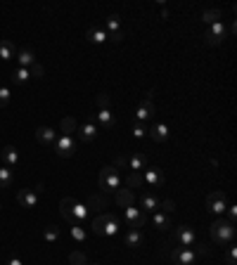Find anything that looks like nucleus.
Masks as SVG:
<instances>
[{"label": "nucleus", "instance_id": "29", "mask_svg": "<svg viewBox=\"0 0 237 265\" xmlns=\"http://www.w3.org/2000/svg\"><path fill=\"white\" fill-rule=\"evenodd\" d=\"M59 128H62V135H74L76 133V118L74 116H66V118H62V123H59Z\"/></svg>", "mask_w": 237, "mask_h": 265}, {"label": "nucleus", "instance_id": "46", "mask_svg": "<svg viewBox=\"0 0 237 265\" xmlns=\"http://www.w3.org/2000/svg\"><path fill=\"white\" fill-rule=\"evenodd\" d=\"M7 265H24V263L19 261V258H10V261H7Z\"/></svg>", "mask_w": 237, "mask_h": 265}, {"label": "nucleus", "instance_id": "5", "mask_svg": "<svg viewBox=\"0 0 237 265\" xmlns=\"http://www.w3.org/2000/svg\"><path fill=\"white\" fill-rule=\"evenodd\" d=\"M206 209L211 213H216L218 218L226 213V209H228V199H226V192L223 190H216V192H211L209 197H206Z\"/></svg>", "mask_w": 237, "mask_h": 265}, {"label": "nucleus", "instance_id": "45", "mask_svg": "<svg viewBox=\"0 0 237 265\" xmlns=\"http://www.w3.org/2000/svg\"><path fill=\"white\" fill-rule=\"evenodd\" d=\"M33 192H36V194H43V192H45V185H43V182H38V185H36V190H33Z\"/></svg>", "mask_w": 237, "mask_h": 265}, {"label": "nucleus", "instance_id": "26", "mask_svg": "<svg viewBox=\"0 0 237 265\" xmlns=\"http://www.w3.org/2000/svg\"><path fill=\"white\" fill-rule=\"evenodd\" d=\"M12 81L17 85H24L31 81V74H29V69H24V66H17L14 71H12Z\"/></svg>", "mask_w": 237, "mask_h": 265}, {"label": "nucleus", "instance_id": "22", "mask_svg": "<svg viewBox=\"0 0 237 265\" xmlns=\"http://www.w3.org/2000/svg\"><path fill=\"white\" fill-rule=\"evenodd\" d=\"M74 204H76V199H71V197H64V199L59 202V209H62L64 220H69L71 225H74Z\"/></svg>", "mask_w": 237, "mask_h": 265}, {"label": "nucleus", "instance_id": "44", "mask_svg": "<svg viewBox=\"0 0 237 265\" xmlns=\"http://www.w3.org/2000/svg\"><path fill=\"white\" fill-rule=\"evenodd\" d=\"M109 41H112V43H121V41H123V31L109 33Z\"/></svg>", "mask_w": 237, "mask_h": 265}, {"label": "nucleus", "instance_id": "21", "mask_svg": "<svg viewBox=\"0 0 237 265\" xmlns=\"http://www.w3.org/2000/svg\"><path fill=\"white\" fill-rule=\"evenodd\" d=\"M97 135V126L93 123V121H86L83 126L78 128V138L83 140V142H90V140H95Z\"/></svg>", "mask_w": 237, "mask_h": 265}, {"label": "nucleus", "instance_id": "43", "mask_svg": "<svg viewBox=\"0 0 237 265\" xmlns=\"http://www.w3.org/2000/svg\"><path fill=\"white\" fill-rule=\"evenodd\" d=\"M226 211H228V220H230V223L235 225V220H237V206H235V204H230V206H228Z\"/></svg>", "mask_w": 237, "mask_h": 265}, {"label": "nucleus", "instance_id": "9", "mask_svg": "<svg viewBox=\"0 0 237 265\" xmlns=\"http://www.w3.org/2000/svg\"><path fill=\"white\" fill-rule=\"evenodd\" d=\"M154 114H157L154 102H152L150 97H145V100H142V105L138 106V111H135V121H138V123H147V121H150Z\"/></svg>", "mask_w": 237, "mask_h": 265}, {"label": "nucleus", "instance_id": "13", "mask_svg": "<svg viewBox=\"0 0 237 265\" xmlns=\"http://www.w3.org/2000/svg\"><path fill=\"white\" fill-rule=\"evenodd\" d=\"M36 140H38L41 145H45V147H53L55 140H57V133H55L53 128L41 126V128H36Z\"/></svg>", "mask_w": 237, "mask_h": 265}, {"label": "nucleus", "instance_id": "31", "mask_svg": "<svg viewBox=\"0 0 237 265\" xmlns=\"http://www.w3.org/2000/svg\"><path fill=\"white\" fill-rule=\"evenodd\" d=\"M107 33H117L121 31V17L118 14H109L107 17V29H105Z\"/></svg>", "mask_w": 237, "mask_h": 265}, {"label": "nucleus", "instance_id": "42", "mask_svg": "<svg viewBox=\"0 0 237 265\" xmlns=\"http://www.w3.org/2000/svg\"><path fill=\"white\" fill-rule=\"evenodd\" d=\"M235 258H237V246H235V244H230V249H228L226 263H228V265H235Z\"/></svg>", "mask_w": 237, "mask_h": 265}, {"label": "nucleus", "instance_id": "10", "mask_svg": "<svg viewBox=\"0 0 237 265\" xmlns=\"http://www.w3.org/2000/svg\"><path fill=\"white\" fill-rule=\"evenodd\" d=\"M114 202L121 206V209H128V206H133L135 204V192L133 190H128V187H118L117 192H114Z\"/></svg>", "mask_w": 237, "mask_h": 265}, {"label": "nucleus", "instance_id": "28", "mask_svg": "<svg viewBox=\"0 0 237 265\" xmlns=\"http://www.w3.org/2000/svg\"><path fill=\"white\" fill-rule=\"evenodd\" d=\"M123 218L128 220V227H133V225L142 218V211L140 209H135V206H128V209H123Z\"/></svg>", "mask_w": 237, "mask_h": 265}, {"label": "nucleus", "instance_id": "27", "mask_svg": "<svg viewBox=\"0 0 237 265\" xmlns=\"http://www.w3.org/2000/svg\"><path fill=\"white\" fill-rule=\"evenodd\" d=\"M12 180H14V173H12V168H7V166H0V190H7L12 185Z\"/></svg>", "mask_w": 237, "mask_h": 265}, {"label": "nucleus", "instance_id": "11", "mask_svg": "<svg viewBox=\"0 0 237 265\" xmlns=\"http://www.w3.org/2000/svg\"><path fill=\"white\" fill-rule=\"evenodd\" d=\"M147 138H152L154 142H166V140H169V126H166V123L147 126Z\"/></svg>", "mask_w": 237, "mask_h": 265}, {"label": "nucleus", "instance_id": "35", "mask_svg": "<svg viewBox=\"0 0 237 265\" xmlns=\"http://www.w3.org/2000/svg\"><path fill=\"white\" fill-rule=\"evenodd\" d=\"M69 263L71 265H88V258L83 251H71V254H69Z\"/></svg>", "mask_w": 237, "mask_h": 265}, {"label": "nucleus", "instance_id": "3", "mask_svg": "<svg viewBox=\"0 0 237 265\" xmlns=\"http://www.w3.org/2000/svg\"><path fill=\"white\" fill-rule=\"evenodd\" d=\"M121 187V175H118V168L114 166H105L100 170V190L109 194V192H117Z\"/></svg>", "mask_w": 237, "mask_h": 265}, {"label": "nucleus", "instance_id": "23", "mask_svg": "<svg viewBox=\"0 0 237 265\" xmlns=\"http://www.w3.org/2000/svg\"><path fill=\"white\" fill-rule=\"evenodd\" d=\"M152 225H154L157 230H169V227H171V218H169L166 213L154 211L152 213Z\"/></svg>", "mask_w": 237, "mask_h": 265}, {"label": "nucleus", "instance_id": "38", "mask_svg": "<svg viewBox=\"0 0 237 265\" xmlns=\"http://www.w3.org/2000/svg\"><path fill=\"white\" fill-rule=\"evenodd\" d=\"M133 138H138V140H142V138H147V123H133Z\"/></svg>", "mask_w": 237, "mask_h": 265}, {"label": "nucleus", "instance_id": "30", "mask_svg": "<svg viewBox=\"0 0 237 265\" xmlns=\"http://www.w3.org/2000/svg\"><path fill=\"white\" fill-rule=\"evenodd\" d=\"M221 17H223V14H221V10H204V12H202V21H204V24H209V26H211V24H216V21H221Z\"/></svg>", "mask_w": 237, "mask_h": 265}, {"label": "nucleus", "instance_id": "39", "mask_svg": "<svg viewBox=\"0 0 237 265\" xmlns=\"http://www.w3.org/2000/svg\"><path fill=\"white\" fill-rule=\"evenodd\" d=\"M12 100V90L7 85H0V106H7Z\"/></svg>", "mask_w": 237, "mask_h": 265}, {"label": "nucleus", "instance_id": "34", "mask_svg": "<svg viewBox=\"0 0 237 265\" xmlns=\"http://www.w3.org/2000/svg\"><path fill=\"white\" fill-rule=\"evenodd\" d=\"M157 211H159V213H166V215H169L171 211H176V202H173V199H159Z\"/></svg>", "mask_w": 237, "mask_h": 265}, {"label": "nucleus", "instance_id": "1", "mask_svg": "<svg viewBox=\"0 0 237 265\" xmlns=\"http://www.w3.org/2000/svg\"><path fill=\"white\" fill-rule=\"evenodd\" d=\"M121 230V220H118L117 213H102L93 220V232L100 237H114Z\"/></svg>", "mask_w": 237, "mask_h": 265}, {"label": "nucleus", "instance_id": "7", "mask_svg": "<svg viewBox=\"0 0 237 265\" xmlns=\"http://www.w3.org/2000/svg\"><path fill=\"white\" fill-rule=\"evenodd\" d=\"M226 24L223 21H216L209 26V31L204 33V43L206 45H221V43L226 41Z\"/></svg>", "mask_w": 237, "mask_h": 265}, {"label": "nucleus", "instance_id": "19", "mask_svg": "<svg viewBox=\"0 0 237 265\" xmlns=\"http://www.w3.org/2000/svg\"><path fill=\"white\" fill-rule=\"evenodd\" d=\"M17 202L22 204L24 209H33L36 204H38V194L33 190H22L19 194H17Z\"/></svg>", "mask_w": 237, "mask_h": 265}, {"label": "nucleus", "instance_id": "2", "mask_svg": "<svg viewBox=\"0 0 237 265\" xmlns=\"http://www.w3.org/2000/svg\"><path fill=\"white\" fill-rule=\"evenodd\" d=\"M209 232H211V239H214L216 244H233V239H235V225L221 215L218 220L211 223Z\"/></svg>", "mask_w": 237, "mask_h": 265}, {"label": "nucleus", "instance_id": "15", "mask_svg": "<svg viewBox=\"0 0 237 265\" xmlns=\"http://www.w3.org/2000/svg\"><path fill=\"white\" fill-rule=\"evenodd\" d=\"M142 182H147L150 187H162V170L159 168H147V170H142Z\"/></svg>", "mask_w": 237, "mask_h": 265}, {"label": "nucleus", "instance_id": "6", "mask_svg": "<svg viewBox=\"0 0 237 265\" xmlns=\"http://www.w3.org/2000/svg\"><path fill=\"white\" fill-rule=\"evenodd\" d=\"M171 261L176 265H197V261H199V256H197V251L194 249H183V246H176L171 254Z\"/></svg>", "mask_w": 237, "mask_h": 265}, {"label": "nucleus", "instance_id": "20", "mask_svg": "<svg viewBox=\"0 0 237 265\" xmlns=\"http://www.w3.org/2000/svg\"><path fill=\"white\" fill-rule=\"evenodd\" d=\"M17 64L19 66H24V69H29L31 64H36V54H33V50H29V48H22V50H17Z\"/></svg>", "mask_w": 237, "mask_h": 265}, {"label": "nucleus", "instance_id": "14", "mask_svg": "<svg viewBox=\"0 0 237 265\" xmlns=\"http://www.w3.org/2000/svg\"><path fill=\"white\" fill-rule=\"evenodd\" d=\"M0 157H2L7 168H14V166L19 163V152H17V147H12V145H5L2 152H0Z\"/></svg>", "mask_w": 237, "mask_h": 265}, {"label": "nucleus", "instance_id": "25", "mask_svg": "<svg viewBox=\"0 0 237 265\" xmlns=\"http://www.w3.org/2000/svg\"><path fill=\"white\" fill-rule=\"evenodd\" d=\"M140 206L145 209V213H154L157 211V206H159V199L145 192V194H140Z\"/></svg>", "mask_w": 237, "mask_h": 265}, {"label": "nucleus", "instance_id": "16", "mask_svg": "<svg viewBox=\"0 0 237 265\" xmlns=\"http://www.w3.org/2000/svg\"><path fill=\"white\" fill-rule=\"evenodd\" d=\"M86 38L90 43H95V45H102V43L109 41V33L105 31V29H100V26H90L86 31Z\"/></svg>", "mask_w": 237, "mask_h": 265}, {"label": "nucleus", "instance_id": "8", "mask_svg": "<svg viewBox=\"0 0 237 265\" xmlns=\"http://www.w3.org/2000/svg\"><path fill=\"white\" fill-rule=\"evenodd\" d=\"M55 152H57L62 159L74 157V154H76V142H74V138H69V135H57V140H55Z\"/></svg>", "mask_w": 237, "mask_h": 265}, {"label": "nucleus", "instance_id": "32", "mask_svg": "<svg viewBox=\"0 0 237 265\" xmlns=\"http://www.w3.org/2000/svg\"><path fill=\"white\" fill-rule=\"evenodd\" d=\"M142 185V173H128L126 175V187L128 190H138Z\"/></svg>", "mask_w": 237, "mask_h": 265}, {"label": "nucleus", "instance_id": "37", "mask_svg": "<svg viewBox=\"0 0 237 265\" xmlns=\"http://www.w3.org/2000/svg\"><path fill=\"white\" fill-rule=\"evenodd\" d=\"M88 209H107V202L102 199V197H97V194H93V197H88Z\"/></svg>", "mask_w": 237, "mask_h": 265}, {"label": "nucleus", "instance_id": "33", "mask_svg": "<svg viewBox=\"0 0 237 265\" xmlns=\"http://www.w3.org/2000/svg\"><path fill=\"white\" fill-rule=\"evenodd\" d=\"M43 239H45V242H50V244H53V242H57V239H59V227H55V225L45 227V230H43Z\"/></svg>", "mask_w": 237, "mask_h": 265}, {"label": "nucleus", "instance_id": "18", "mask_svg": "<svg viewBox=\"0 0 237 265\" xmlns=\"http://www.w3.org/2000/svg\"><path fill=\"white\" fill-rule=\"evenodd\" d=\"M95 121L105 128V130H109V128L117 126V118H114V114H112L109 109H100V111L95 114Z\"/></svg>", "mask_w": 237, "mask_h": 265}, {"label": "nucleus", "instance_id": "17", "mask_svg": "<svg viewBox=\"0 0 237 265\" xmlns=\"http://www.w3.org/2000/svg\"><path fill=\"white\" fill-rule=\"evenodd\" d=\"M123 242H126V246H130V249H138V246L145 242V234H142V230L128 227V232H126V237H123Z\"/></svg>", "mask_w": 237, "mask_h": 265}, {"label": "nucleus", "instance_id": "24", "mask_svg": "<svg viewBox=\"0 0 237 265\" xmlns=\"http://www.w3.org/2000/svg\"><path fill=\"white\" fill-rule=\"evenodd\" d=\"M17 57V50H14V43L10 41H0V59H5V62H10Z\"/></svg>", "mask_w": 237, "mask_h": 265}, {"label": "nucleus", "instance_id": "4", "mask_svg": "<svg viewBox=\"0 0 237 265\" xmlns=\"http://www.w3.org/2000/svg\"><path fill=\"white\" fill-rule=\"evenodd\" d=\"M173 242L178 246H183V249H192V246H197V232L192 227H187V225L176 227L173 230Z\"/></svg>", "mask_w": 237, "mask_h": 265}, {"label": "nucleus", "instance_id": "36", "mask_svg": "<svg viewBox=\"0 0 237 265\" xmlns=\"http://www.w3.org/2000/svg\"><path fill=\"white\" fill-rule=\"evenodd\" d=\"M71 237H74V242L83 244V242H86V230H83V225H71Z\"/></svg>", "mask_w": 237, "mask_h": 265}, {"label": "nucleus", "instance_id": "41", "mask_svg": "<svg viewBox=\"0 0 237 265\" xmlns=\"http://www.w3.org/2000/svg\"><path fill=\"white\" fill-rule=\"evenodd\" d=\"M109 102H112V100H109L107 93H100V95H97V106H100V109H109Z\"/></svg>", "mask_w": 237, "mask_h": 265}, {"label": "nucleus", "instance_id": "40", "mask_svg": "<svg viewBox=\"0 0 237 265\" xmlns=\"http://www.w3.org/2000/svg\"><path fill=\"white\" fill-rule=\"evenodd\" d=\"M29 74H31V78H43V66H41V64L36 62V64H31V66H29Z\"/></svg>", "mask_w": 237, "mask_h": 265}, {"label": "nucleus", "instance_id": "47", "mask_svg": "<svg viewBox=\"0 0 237 265\" xmlns=\"http://www.w3.org/2000/svg\"><path fill=\"white\" fill-rule=\"evenodd\" d=\"M88 265H97V263H88Z\"/></svg>", "mask_w": 237, "mask_h": 265}, {"label": "nucleus", "instance_id": "12", "mask_svg": "<svg viewBox=\"0 0 237 265\" xmlns=\"http://www.w3.org/2000/svg\"><path fill=\"white\" fill-rule=\"evenodd\" d=\"M147 166V157L145 154H133V157H126V170L130 173H142Z\"/></svg>", "mask_w": 237, "mask_h": 265}]
</instances>
